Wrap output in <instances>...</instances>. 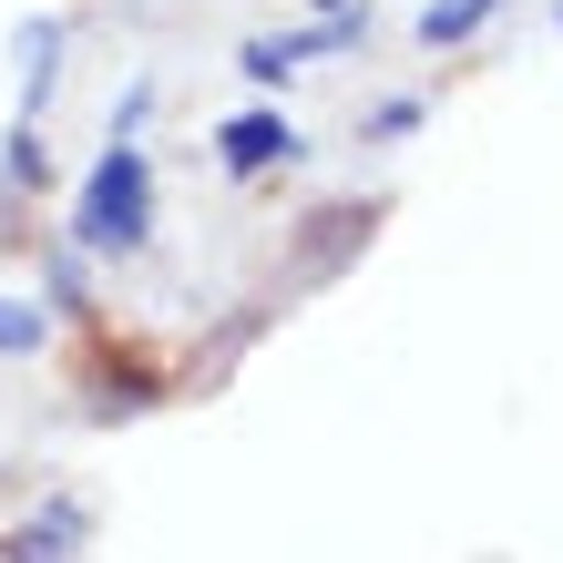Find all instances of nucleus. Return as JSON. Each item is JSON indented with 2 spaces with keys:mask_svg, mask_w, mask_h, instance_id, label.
Instances as JSON below:
<instances>
[{
  "mask_svg": "<svg viewBox=\"0 0 563 563\" xmlns=\"http://www.w3.org/2000/svg\"><path fill=\"white\" fill-rule=\"evenodd\" d=\"M144 236H154V164H144L134 144H113V154L82 175L73 246H82V256H134Z\"/></svg>",
  "mask_w": 563,
  "mask_h": 563,
  "instance_id": "obj_1",
  "label": "nucleus"
},
{
  "mask_svg": "<svg viewBox=\"0 0 563 563\" xmlns=\"http://www.w3.org/2000/svg\"><path fill=\"white\" fill-rule=\"evenodd\" d=\"M358 42V21L349 11H328L318 31H277V42H246V73L256 82H277V73H297V62H318V52H349Z\"/></svg>",
  "mask_w": 563,
  "mask_h": 563,
  "instance_id": "obj_2",
  "label": "nucleus"
},
{
  "mask_svg": "<svg viewBox=\"0 0 563 563\" xmlns=\"http://www.w3.org/2000/svg\"><path fill=\"white\" fill-rule=\"evenodd\" d=\"M216 154H225V175H267V164L297 154V123H287V113H236V123L216 134Z\"/></svg>",
  "mask_w": 563,
  "mask_h": 563,
  "instance_id": "obj_3",
  "label": "nucleus"
},
{
  "mask_svg": "<svg viewBox=\"0 0 563 563\" xmlns=\"http://www.w3.org/2000/svg\"><path fill=\"white\" fill-rule=\"evenodd\" d=\"M73 533H82V512H52V522H21V533L0 543V563H73Z\"/></svg>",
  "mask_w": 563,
  "mask_h": 563,
  "instance_id": "obj_4",
  "label": "nucleus"
},
{
  "mask_svg": "<svg viewBox=\"0 0 563 563\" xmlns=\"http://www.w3.org/2000/svg\"><path fill=\"white\" fill-rule=\"evenodd\" d=\"M482 21H492V0H430V11H420V42L430 52H441V42H472Z\"/></svg>",
  "mask_w": 563,
  "mask_h": 563,
  "instance_id": "obj_5",
  "label": "nucleus"
},
{
  "mask_svg": "<svg viewBox=\"0 0 563 563\" xmlns=\"http://www.w3.org/2000/svg\"><path fill=\"white\" fill-rule=\"evenodd\" d=\"M52 52H62V21H31V31H21V82H31V103L52 92Z\"/></svg>",
  "mask_w": 563,
  "mask_h": 563,
  "instance_id": "obj_6",
  "label": "nucleus"
},
{
  "mask_svg": "<svg viewBox=\"0 0 563 563\" xmlns=\"http://www.w3.org/2000/svg\"><path fill=\"white\" fill-rule=\"evenodd\" d=\"M42 349V308L31 297H0V358H31Z\"/></svg>",
  "mask_w": 563,
  "mask_h": 563,
  "instance_id": "obj_7",
  "label": "nucleus"
},
{
  "mask_svg": "<svg viewBox=\"0 0 563 563\" xmlns=\"http://www.w3.org/2000/svg\"><path fill=\"white\" fill-rule=\"evenodd\" d=\"M0 175H11V185H42V144H31V134H11V154H0Z\"/></svg>",
  "mask_w": 563,
  "mask_h": 563,
  "instance_id": "obj_8",
  "label": "nucleus"
}]
</instances>
